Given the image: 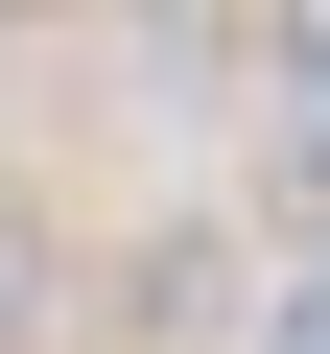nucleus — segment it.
I'll return each instance as SVG.
<instances>
[{"label": "nucleus", "mask_w": 330, "mask_h": 354, "mask_svg": "<svg viewBox=\"0 0 330 354\" xmlns=\"http://www.w3.org/2000/svg\"><path fill=\"white\" fill-rule=\"evenodd\" d=\"M24 330H48V236L0 213V354H24Z\"/></svg>", "instance_id": "obj_1"}, {"label": "nucleus", "mask_w": 330, "mask_h": 354, "mask_svg": "<svg viewBox=\"0 0 330 354\" xmlns=\"http://www.w3.org/2000/svg\"><path fill=\"white\" fill-rule=\"evenodd\" d=\"M260 354H330V283H283V307H260Z\"/></svg>", "instance_id": "obj_2"}]
</instances>
